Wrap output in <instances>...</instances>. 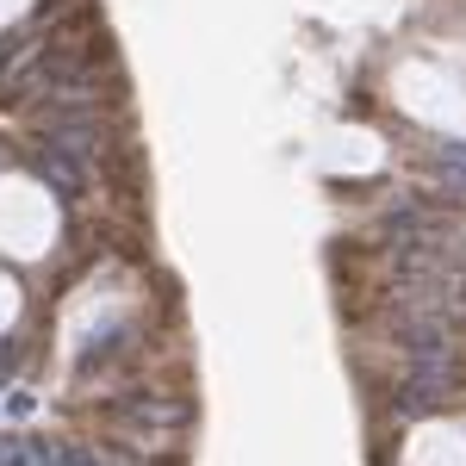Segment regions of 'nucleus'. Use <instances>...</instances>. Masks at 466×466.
Segmentation results:
<instances>
[{
	"instance_id": "1",
	"label": "nucleus",
	"mask_w": 466,
	"mask_h": 466,
	"mask_svg": "<svg viewBox=\"0 0 466 466\" xmlns=\"http://www.w3.org/2000/svg\"><path fill=\"white\" fill-rule=\"evenodd\" d=\"M37 175L50 180L63 199H81V193H87V180H94V162H81V156H69V149H50V144H44V156H37Z\"/></svg>"
},
{
	"instance_id": "2",
	"label": "nucleus",
	"mask_w": 466,
	"mask_h": 466,
	"mask_svg": "<svg viewBox=\"0 0 466 466\" xmlns=\"http://www.w3.org/2000/svg\"><path fill=\"white\" fill-rule=\"evenodd\" d=\"M50 461H56V448L25 441V435H0V466H50Z\"/></svg>"
},
{
	"instance_id": "3",
	"label": "nucleus",
	"mask_w": 466,
	"mask_h": 466,
	"mask_svg": "<svg viewBox=\"0 0 466 466\" xmlns=\"http://www.w3.org/2000/svg\"><path fill=\"white\" fill-rule=\"evenodd\" d=\"M435 175L448 193H466V144H441L435 149Z\"/></svg>"
}]
</instances>
